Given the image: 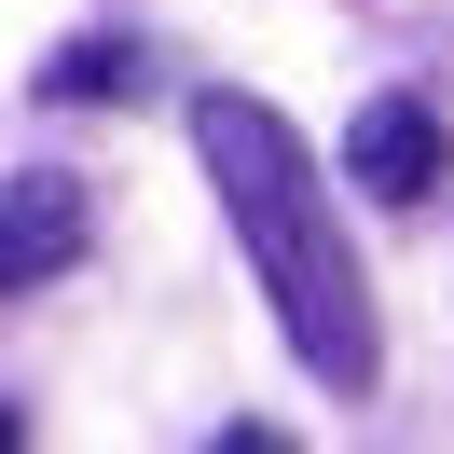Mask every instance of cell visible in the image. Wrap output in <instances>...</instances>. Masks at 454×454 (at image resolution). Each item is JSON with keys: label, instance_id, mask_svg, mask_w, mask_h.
Listing matches in <instances>:
<instances>
[{"label": "cell", "instance_id": "1", "mask_svg": "<svg viewBox=\"0 0 454 454\" xmlns=\"http://www.w3.org/2000/svg\"><path fill=\"white\" fill-rule=\"evenodd\" d=\"M193 152H207V193L234 207V234H248V276H262V303H276L289 358H303L317 386L372 399L386 317H372V276H358V248H344L331 193H317V152L289 138V111L248 97V83H207L193 97Z\"/></svg>", "mask_w": 454, "mask_h": 454}, {"label": "cell", "instance_id": "2", "mask_svg": "<svg viewBox=\"0 0 454 454\" xmlns=\"http://www.w3.org/2000/svg\"><path fill=\"white\" fill-rule=\"evenodd\" d=\"M83 234H97V207H83V179H69V166L0 179V303H14V289H42V276H69V262H83Z\"/></svg>", "mask_w": 454, "mask_h": 454}, {"label": "cell", "instance_id": "3", "mask_svg": "<svg viewBox=\"0 0 454 454\" xmlns=\"http://www.w3.org/2000/svg\"><path fill=\"white\" fill-rule=\"evenodd\" d=\"M344 152H358V193H372V207H427L454 138H441V111H427V97H372Z\"/></svg>", "mask_w": 454, "mask_h": 454}, {"label": "cell", "instance_id": "4", "mask_svg": "<svg viewBox=\"0 0 454 454\" xmlns=\"http://www.w3.org/2000/svg\"><path fill=\"white\" fill-rule=\"evenodd\" d=\"M42 97H69V111H97V97H152V42H124V28H83L56 69H42Z\"/></svg>", "mask_w": 454, "mask_h": 454}, {"label": "cell", "instance_id": "5", "mask_svg": "<svg viewBox=\"0 0 454 454\" xmlns=\"http://www.w3.org/2000/svg\"><path fill=\"white\" fill-rule=\"evenodd\" d=\"M207 454H303V441H289V427H221Z\"/></svg>", "mask_w": 454, "mask_h": 454}, {"label": "cell", "instance_id": "6", "mask_svg": "<svg viewBox=\"0 0 454 454\" xmlns=\"http://www.w3.org/2000/svg\"><path fill=\"white\" fill-rule=\"evenodd\" d=\"M0 454H28V427H14V399H0Z\"/></svg>", "mask_w": 454, "mask_h": 454}]
</instances>
